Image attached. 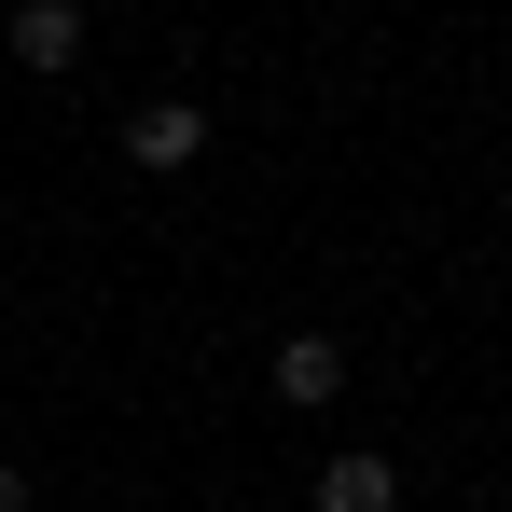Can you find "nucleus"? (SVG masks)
<instances>
[{
	"instance_id": "obj_3",
	"label": "nucleus",
	"mask_w": 512,
	"mask_h": 512,
	"mask_svg": "<svg viewBox=\"0 0 512 512\" xmlns=\"http://www.w3.org/2000/svg\"><path fill=\"white\" fill-rule=\"evenodd\" d=\"M305 499H319V512H402V471H388V457H333Z\"/></svg>"
},
{
	"instance_id": "obj_2",
	"label": "nucleus",
	"mask_w": 512,
	"mask_h": 512,
	"mask_svg": "<svg viewBox=\"0 0 512 512\" xmlns=\"http://www.w3.org/2000/svg\"><path fill=\"white\" fill-rule=\"evenodd\" d=\"M333 388H346V346H333V333H291V346H277V402H305V416H319Z\"/></svg>"
},
{
	"instance_id": "obj_4",
	"label": "nucleus",
	"mask_w": 512,
	"mask_h": 512,
	"mask_svg": "<svg viewBox=\"0 0 512 512\" xmlns=\"http://www.w3.org/2000/svg\"><path fill=\"white\" fill-rule=\"evenodd\" d=\"M0 42H14L28 70H70V56H84V14H70V0H28V14H14Z\"/></svg>"
},
{
	"instance_id": "obj_1",
	"label": "nucleus",
	"mask_w": 512,
	"mask_h": 512,
	"mask_svg": "<svg viewBox=\"0 0 512 512\" xmlns=\"http://www.w3.org/2000/svg\"><path fill=\"white\" fill-rule=\"evenodd\" d=\"M125 153H139L153 180H180L194 153H208V111H194V97H153V111H125Z\"/></svg>"
}]
</instances>
